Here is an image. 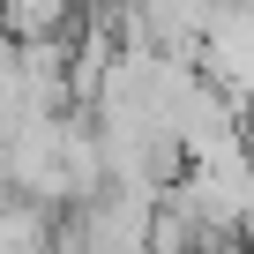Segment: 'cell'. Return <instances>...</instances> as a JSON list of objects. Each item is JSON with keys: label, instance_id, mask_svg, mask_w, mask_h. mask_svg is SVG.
<instances>
[{"label": "cell", "instance_id": "cell-1", "mask_svg": "<svg viewBox=\"0 0 254 254\" xmlns=\"http://www.w3.org/2000/svg\"><path fill=\"white\" fill-rule=\"evenodd\" d=\"M60 8H67V0H15V23H23V30H45Z\"/></svg>", "mask_w": 254, "mask_h": 254}]
</instances>
